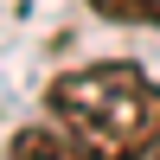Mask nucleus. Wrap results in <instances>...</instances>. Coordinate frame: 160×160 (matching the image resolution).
I'll return each mask as SVG.
<instances>
[{"label": "nucleus", "instance_id": "1", "mask_svg": "<svg viewBox=\"0 0 160 160\" xmlns=\"http://www.w3.org/2000/svg\"><path fill=\"white\" fill-rule=\"evenodd\" d=\"M45 109L71 128L90 160H154L160 148V83L141 64H83L51 77Z\"/></svg>", "mask_w": 160, "mask_h": 160}, {"label": "nucleus", "instance_id": "3", "mask_svg": "<svg viewBox=\"0 0 160 160\" xmlns=\"http://www.w3.org/2000/svg\"><path fill=\"white\" fill-rule=\"evenodd\" d=\"M90 7H96L102 19H122V26H135V0H90Z\"/></svg>", "mask_w": 160, "mask_h": 160}, {"label": "nucleus", "instance_id": "4", "mask_svg": "<svg viewBox=\"0 0 160 160\" xmlns=\"http://www.w3.org/2000/svg\"><path fill=\"white\" fill-rule=\"evenodd\" d=\"M135 26H160V0H135Z\"/></svg>", "mask_w": 160, "mask_h": 160}, {"label": "nucleus", "instance_id": "2", "mask_svg": "<svg viewBox=\"0 0 160 160\" xmlns=\"http://www.w3.org/2000/svg\"><path fill=\"white\" fill-rule=\"evenodd\" d=\"M7 160H90V154L77 148L71 128H19L7 141Z\"/></svg>", "mask_w": 160, "mask_h": 160}, {"label": "nucleus", "instance_id": "5", "mask_svg": "<svg viewBox=\"0 0 160 160\" xmlns=\"http://www.w3.org/2000/svg\"><path fill=\"white\" fill-rule=\"evenodd\" d=\"M154 160H160V148H154Z\"/></svg>", "mask_w": 160, "mask_h": 160}]
</instances>
